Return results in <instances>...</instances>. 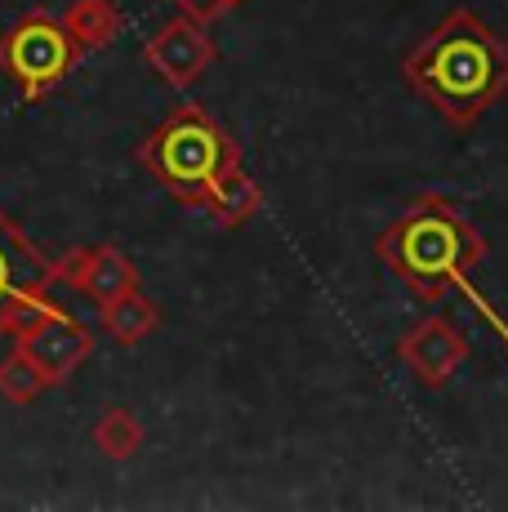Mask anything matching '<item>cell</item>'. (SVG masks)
Returning <instances> with one entry per match:
<instances>
[{"instance_id": "1", "label": "cell", "mask_w": 508, "mask_h": 512, "mask_svg": "<svg viewBox=\"0 0 508 512\" xmlns=\"http://www.w3.org/2000/svg\"><path fill=\"white\" fill-rule=\"evenodd\" d=\"M402 76L455 130H468L508 94V45L477 9H451L402 58Z\"/></svg>"}, {"instance_id": "2", "label": "cell", "mask_w": 508, "mask_h": 512, "mask_svg": "<svg viewBox=\"0 0 508 512\" xmlns=\"http://www.w3.org/2000/svg\"><path fill=\"white\" fill-rule=\"evenodd\" d=\"M379 259H384L410 290L424 294V299H442L446 290H459L468 299V308L482 312V317L491 321V330L500 334V343L508 348V321L482 299V290L468 281V272L486 259V241L446 196H433V192L419 196L402 219L379 236Z\"/></svg>"}, {"instance_id": "3", "label": "cell", "mask_w": 508, "mask_h": 512, "mask_svg": "<svg viewBox=\"0 0 508 512\" xmlns=\"http://www.w3.org/2000/svg\"><path fill=\"white\" fill-rule=\"evenodd\" d=\"M139 156L188 205L210 201L214 183L237 165V147L201 107H179L174 116H165V125H156V134L143 143Z\"/></svg>"}, {"instance_id": "4", "label": "cell", "mask_w": 508, "mask_h": 512, "mask_svg": "<svg viewBox=\"0 0 508 512\" xmlns=\"http://www.w3.org/2000/svg\"><path fill=\"white\" fill-rule=\"evenodd\" d=\"M0 54H5V67L18 76V85L27 94H45V85H54L72 67L76 49L58 23H50V18H27V23H18L5 36Z\"/></svg>"}, {"instance_id": "5", "label": "cell", "mask_w": 508, "mask_h": 512, "mask_svg": "<svg viewBox=\"0 0 508 512\" xmlns=\"http://www.w3.org/2000/svg\"><path fill=\"white\" fill-rule=\"evenodd\" d=\"M464 357H468V339L446 317H424L402 339L406 370L415 374L419 383H428V388H442V383L464 366Z\"/></svg>"}, {"instance_id": "6", "label": "cell", "mask_w": 508, "mask_h": 512, "mask_svg": "<svg viewBox=\"0 0 508 512\" xmlns=\"http://www.w3.org/2000/svg\"><path fill=\"white\" fill-rule=\"evenodd\" d=\"M148 58L165 81L179 85V90H188L205 67H210L214 45H210V36L201 32L197 18H174V23H165L161 32L148 41Z\"/></svg>"}, {"instance_id": "7", "label": "cell", "mask_w": 508, "mask_h": 512, "mask_svg": "<svg viewBox=\"0 0 508 512\" xmlns=\"http://www.w3.org/2000/svg\"><path fill=\"white\" fill-rule=\"evenodd\" d=\"M23 352L36 361V370L45 374V383H54L90 352V334L76 326L72 317H63V312L50 308L32 330H23Z\"/></svg>"}, {"instance_id": "8", "label": "cell", "mask_w": 508, "mask_h": 512, "mask_svg": "<svg viewBox=\"0 0 508 512\" xmlns=\"http://www.w3.org/2000/svg\"><path fill=\"white\" fill-rule=\"evenodd\" d=\"M50 277L45 259L14 232V223L0 214V330L14 317V308L32 303V290Z\"/></svg>"}, {"instance_id": "9", "label": "cell", "mask_w": 508, "mask_h": 512, "mask_svg": "<svg viewBox=\"0 0 508 512\" xmlns=\"http://www.w3.org/2000/svg\"><path fill=\"white\" fill-rule=\"evenodd\" d=\"M85 263H90V268H81V277H76V281H81L85 290L103 303V308L112 299H121V294L134 290V268L116 250H99V254H90Z\"/></svg>"}, {"instance_id": "10", "label": "cell", "mask_w": 508, "mask_h": 512, "mask_svg": "<svg viewBox=\"0 0 508 512\" xmlns=\"http://www.w3.org/2000/svg\"><path fill=\"white\" fill-rule=\"evenodd\" d=\"M103 326L116 343H139L143 334L156 330V308L143 299V294L130 290V294H121V299H112L103 308Z\"/></svg>"}, {"instance_id": "11", "label": "cell", "mask_w": 508, "mask_h": 512, "mask_svg": "<svg viewBox=\"0 0 508 512\" xmlns=\"http://www.w3.org/2000/svg\"><path fill=\"white\" fill-rule=\"evenodd\" d=\"M205 205H210V210L219 214L223 223H241L246 214L259 210V187H254L246 174L232 165V170L223 174L219 183H214V192H210V201H205Z\"/></svg>"}, {"instance_id": "12", "label": "cell", "mask_w": 508, "mask_h": 512, "mask_svg": "<svg viewBox=\"0 0 508 512\" xmlns=\"http://www.w3.org/2000/svg\"><path fill=\"white\" fill-rule=\"evenodd\" d=\"M116 27H121V18H116V9L107 5V0H81V5L67 14V32H72L81 45L112 41Z\"/></svg>"}, {"instance_id": "13", "label": "cell", "mask_w": 508, "mask_h": 512, "mask_svg": "<svg viewBox=\"0 0 508 512\" xmlns=\"http://www.w3.org/2000/svg\"><path fill=\"white\" fill-rule=\"evenodd\" d=\"M94 441H99L112 459H130L134 450H139V441H143V428L134 423L130 410H112V415L94 428Z\"/></svg>"}, {"instance_id": "14", "label": "cell", "mask_w": 508, "mask_h": 512, "mask_svg": "<svg viewBox=\"0 0 508 512\" xmlns=\"http://www.w3.org/2000/svg\"><path fill=\"white\" fill-rule=\"evenodd\" d=\"M45 383V374L36 370V361L27 357V352H18L14 361H9L5 370H0V388L9 392L14 401H27V397H36V388Z\"/></svg>"}, {"instance_id": "15", "label": "cell", "mask_w": 508, "mask_h": 512, "mask_svg": "<svg viewBox=\"0 0 508 512\" xmlns=\"http://www.w3.org/2000/svg\"><path fill=\"white\" fill-rule=\"evenodd\" d=\"M232 5H241V0H179V9L188 18H197V23H214V18H223Z\"/></svg>"}]
</instances>
